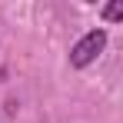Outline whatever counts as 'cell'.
Wrapping results in <instances>:
<instances>
[{
    "mask_svg": "<svg viewBox=\"0 0 123 123\" xmlns=\"http://www.w3.org/2000/svg\"><path fill=\"white\" fill-rule=\"evenodd\" d=\"M103 47H106V33H103V30H90L83 40L73 43V50H70V63H73V67H90V63L103 53Z\"/></svg>",
    "mask_w": 123,
    "mask_h": 123,
    "instance_id": "6da1fadb",
    "label": "cell"
},
{
    "mask_svg": "<svg viewBox=\"0 0 123 123\" xmlns=\"http://www.w3.org/2000/svg\"><path fill=\"white\" fill-rule=\"evenodd\" d=\"M103 17H106V20H120L123 17V0H113L110 7H103Z\"/></svg>",
    "mask_w": 123,
    "mask_h": 123,
    "instance_id": "7a4b0ae2",
    "label": "cell"
}]
</instances>
